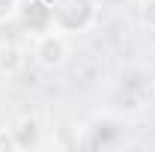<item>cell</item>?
I'll return each mask as SVG.
<instances>
[{
	"instance_id": "cell-1",
	"label": "cell",
	"mask_w": 155,
	"mask_h": 152,
	"mask_svg": "<svg viewBox=\"0 0 155 152\" xmlns=\"http://www.w3.org/2000/svg\"><path fill=\"white\" fill-rule=\"evenodd\" d=\"M98 0H54L51 12H54V30L66 33V36H78L87 33L98 21Z\"/></svg>"
},
{
	"instance_id": "cell-2",
	"label": "cell",
	"mask_w": 155,
	"mask_h": 152,
	"mask_svg": "<svg viewBox=\"0 0 155 152\" xmlns=\"http://www.w3.org/2000/svg\"><path fill=\"white\" fill-rule=\"evenodd\" d=\"M30 54H33V63L42 72H57L72 57V36H66L60 30L39 33V36H33V51Z\"/></svg>"
},
{
	"instance_id": "cell-3",
	"label": "cell",
	"mask_w": 155,
	"mask_h": 152,
	"mask_svg": "<svg viewBox=\"0 0 155 152\" xmlns=\"http://www.w3.org/2000/svg\"><path fill=\"white\" fill-rule=\"evenodd\" d=\"M18 18L21 27L30 33V39L54 30V12H51V3H45V0H24L18 9Z\"/></svg>"
},
{
	"instance_id": "cell-4",
	"label": "cell",
	"mask_w": 155,
	"mask_h": 152,
	"mask_svg": "<svg viewBox=\"0 0 155 152\" xmlns=\"http://www.w3.org/2000/svg\"><path fill=\"white\" fill-rule=\"evenodd\" d=\"M9 131L15 137V143H18V149H39L42 146V122H39L36 114H21L12 119V125H9Z\"/></svg>"
},
{
	"instance_id": "cell-5",
	"label": "cell",
	"mask_w": 155,
	"mask_h": 152,
	"mask_svg": "<svg viewBox=\"0 0 155 152\" xmlns=\"http://www.w3.org/2000/svg\"><path fill=\"white\" fill-rule=\"evenodd\" d=\"M27 66V54L18 42L12 39H3L0 42V72L3 75H18L21 69Z\"/></svg>"
},
{
	"instance_id": "cell-6",
	"label": "cell",
	"mask_w": 155,
	"mask_h": 152,
	"mask_svg": "<svg viewBox=\"0 0 155 152\" xmlns=\"http://www.w3.org/2000/svg\"><path fill=\"white\" fill-rule=\"evenodd\" d=\"M137 21L143 30L155 33V0H137Z\"/></svg>"
},
{
	"instance_id": "cell-7",
	"label": "cell",
	"mask_w": 155,
	"mask_h": 152,
	"mask_svg": "<svg viewBox=\"0 0 155 152\" xmlns=\"http://www.w3.org/2000/svg\"><path fill=\"white\" fill-rule=\"evenodd\" d=\"M21 0H0V24H9L12 18H18Z\"/></svg>"
},
{
	"instance_id": "cell-8",
	"label": "cell",
	"mask_w": 155,
	"mask_h": 152,
	"mask_svg": "<svg viewBox=\"0 0 155 152\" xmlns=\"http://www.w3.org/2000/svg\"><path fill=\"white\" fill-rule=\"evenodd\" d=\"M12 149H18L12 131H9V128H0V152H12Z\"/></svg>"
}]
</instances>
